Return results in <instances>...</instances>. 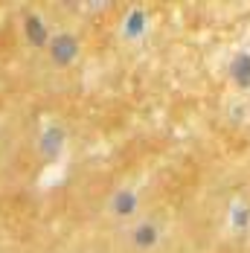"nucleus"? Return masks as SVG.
<instances>
[{"mask_svg": "<svg viewBox=\"0 0 250 253\" xmlns=\"http://www.w3.org/2000/svg\"><path fill=\"white\" fill-rule=\"evenodd\" d=\"M52 55H55V61L67 64V61L76 55V41L70 38V35H61V38H55V44H52Z\"/></svg>", "mask_w": 250, "mask_h": 253, "instance_id": "nucleus-1", "label": "nucleus"}, {"mask_svg": "<svg viewBox=\"0 0 250 253\" xmlns=\"http://www.w3.org/2000/svg\"><path fill=\"white\" fill-rule=\"evenodd\" d=\"M233 76L239 79L242 84H250V55H239L233 64Z\"/></svg>", "mask_w": 250, "mask_h": 253, "instance_id": "nucleus-2", "label": "nucleus"}, {"mask_svg": "<svg viewBox=\"0 0 250 253\" xmlns=\"http://www.w3.org/2000/svg\"><path fill=\"white\" fill-rule=\"evenodd\" d=\"M143 26H146V15H143V12H134V15L125 21V35L137 38V35L143 32Z\"/></svg>", "mask_w": 250, "mask_h": 253, "instance_id": "nucleus-3", "label": "nucleus"}, {"mask_svg": "<svg viewBox=\"0 0 250 253\" xmlns=\"http://www.w3.org/2000/svg\"><path fill=\"white\" fill-rule=\"evenodd\" d=\"M26 32H29V41H35V44H44V38H47V32H44V26H41L38 18L26 21Z\"/></svg>", "mask_w": 250, "mask_h": 253, "instance_id": "nucleus-4", "label": "nucleus"}, {"mask_svg": "<svg viewBox=\"0 0 250 253\" xmlns=\"http://www.w3.org/2000/svg\"><path fill=\"white\" fill-rule=\"evenodd\" d=\"M134 239H137V245H140V248H149V245H154L157 233H154V227H151V224H143V227L137 230V236H134Z\"/></svg>", "mask_w": 250, "mask_h": 253, "instance_id": "nucleus-5", "label": "nucleus"}, {"mask_svg": "<svg viewBox=\"0 0 250 253\" xmlns=\"http://www.w3.org/2000/svg\"><path fill=\"white\" fill-rule=\"evenodd\" d=\"M117 212H134V195L131 192H123V195H117Z\"/></svg>", "mask_w": 250, "mask_h": 253, "instance_id": "nucleus-6", "label": "nucleus"}]
</instances>
